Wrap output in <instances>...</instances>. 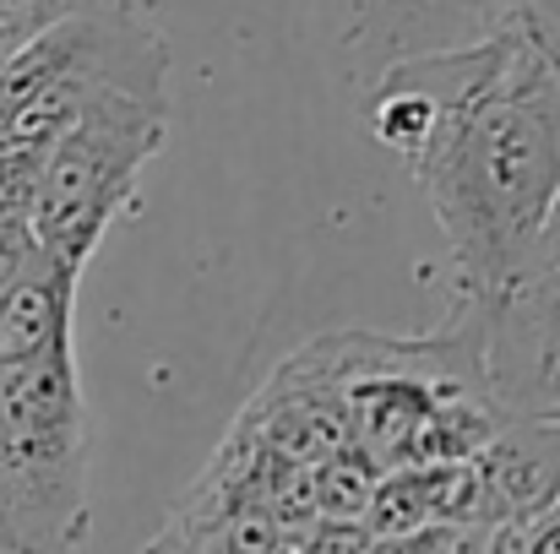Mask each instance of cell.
Here are the masks:
<instances>
[{
  "instance_id": "obj_7",
  "label": "cell",
  "mask_w": 560,
  "mask_h": 554,
  "mask_svg": "<svg viewBox=\"0 0 560 554\" xmlns=\"http://www.w3.org/2000/svg\"><path fill=\"white\" fill-rule=\"evenodd\" d=\"M485 528H523L560 500V413L506 419L501 435L468 457Z\"/></svg>"
},
{
  "instance_id": "obj_5",
  "label": "cell",
  "mask_w": 560,
  "mask_h": 554,
  "mask_svg": "<svg viewBox=\"0 0 560 554\" xmlns=\"http://www.w3.org/2000/svg\"><path fill=\"white\" fill-rule=\"evenodd\" d=\"M170 137V98L115 93L93 104L44 158L38 196H33V234L38 250L71 272L93 261L115 217L131 212L142 169L164 153Z\"/></svg>"
},
{
  "instance_id": "obj_10",
  "label": "cell",
  "mask_w": 560,
  "mask_h": 554,
  "mask_svg": "<svg viewBox=\"0 0 560 554\" xmlns=\"http://www.w3.org/2000/svg\"><path fill=\"white\" fill-rule=\"evenodd\" d=\"M82 5H93V0H0V66H5L22 44H33L44 27L66 22V16L82 11Z\"/></svg>"
},
{
  "instance_id": "obj_9",
  "label": "cell",
  "mask_w": 560,
  "mask_h": 554,
  "mask_svg": "<svg viewBox=\"0 0 560 554\" xmlns=\"http://www.w3.org/2000/svg\"><path fill=\"white\" fill-rule=\"evenodd\" d=\"M375 468L365 451L354 446H338L327 451L322 462H311V495H316V517H332V522H365L375 495Z\"/></svg>"
},
{
  "instance_id": "obj_1",
  "label": "cell",
  "mask_w": 560,
  "mask_h": 554,
  "mask_svg": "<svg viewBox=\"0 0 560 554\" xmlns=\"http://www.w3.org/2000/svg\"><path fill=\"white\" fill-rule=\"evenodd\" d=\"M360 115L408 164L457 299H501L560 201V71L523 38H479L392 60L360 87Z\"/></svg>"
},
{
  "instance_id": "obj_11",
  "label": "cell",
  "mask_w": 560,
  "mask_h": 554,
  "mask_svg": "<svg viewBox=\"0 0 560 554\" xmlns=\"http://www.w3.org/2000/svg\"><path fill=\"white\" fill-rule=\"evenodd\" d=\"M38 261H44V250H38L33 223H27V217H0V294H5L16 278H27Z\"/></svg>"
},
{
  "instance_id": "obj_3",
  "label": "cell",
  "mask_w": 560,
  "mask_h": 554,
  "mask_svg": "<svg viewBox=\"0 0 560 554\" xmlns=\"http://www.w3.org/2000/svg\"><path fill=\"white\" fill-rule=\"evenodd\" d=\"M115 93L170 98V44L142 0H93L0 66V153L49 158Z\"/></svg>"
},
{
  "instance_id": "obj_12",
  "label": "cell",
  "mask_w": 560,
  "mask_h": 554,
  "mask_svg": "<svg viewBox=\"0 0 560 554\" xmlns=\"http://www.w3.org/2000/svg\"><path fill=\"white\" fill-rule=\"evenodd\" d=\"M371 539L375 533L365 522H332V517H322V522H311L300 533L294 554H371Z\"/></svg>"
},
{
  "instance_id": "obj_6",
  "label": "cell",
  "mask_w": 560,
  "mask_h": 554,
  "mask_svg": "<svg viewBox=\"0 0 560 554\" xmlns=\"http://www.w3.org/2000/svg\"><path fill=\"white\" fill-rule=\"evenodd\" d=\"M316 27L354 93L392 60L479 38H523L560 71V0H316Z\"/></svg>"
},
{
  "instance_id": "obj_2",
  "label": "cell",
  "mask_w": 560,
  "mask_h": 554,
  "mask_svg": "<svg viewBox=\"0 0 560 554\" xmlns=\"http://www.w3.org/2000/svg\"><path fill=\"white\" fill-rule=\"evenodd\" d=\"M77 349L0 365V554H82L93 528Z\"/></svg>"
},
{
  "instance_id": "obj_13",
  "label": "cell",
  "mask_w": 560,
  "mask_h": 554,
  "mask_svg": "<svg viewBox=\"0 0 560 554\" xmlns=\"http://www.w3.org/2000/svg\"><path fill=\"white\" fill-rule=\"evenodd\" d=\"M441 544V528H424V533H386L371 539V554H435Z\"/></svg>"
},
{
  "instance_id": "obj_8",
  "label": "cell",
  "mask_w": 560,
  "mask_h": 554,
  "mask_svg": "<svg viewBox=\"0 0 560 554\" xmlns=\"http://www.w3.org/2000/svg\"><path fill=\"white\" fill-rule=\"evenodd\" d=\"M77 283L82 272L60 261H38L27 278H16L0 294V365H22L55 349H77L71 316H77Z\"/></svg>"
},
{
  "instance_id": "obj_4",
  "label": "cell",
  "mask_w": 560,
  "mask_h": 554,
  "mask_svg": "<svg viewBox=\"0 0 560 554\" xmlns=\"http://www.w3.org/2000/svg\"><path fill=\"white\" fill-rule=\"evenodd\" d=\"M332 386L343 397L349 446L381 473L413 468L424 424L463 397H495L485 369V305L457 299L452 316L424 338L327 332L316 338Z\"/></svg>"
}]
</instances>
